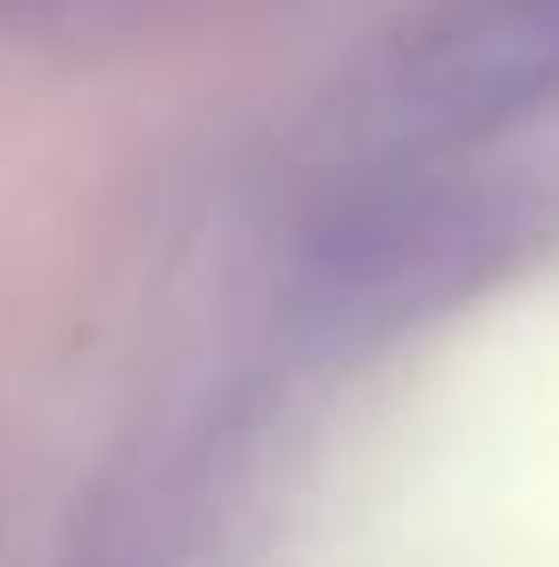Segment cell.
<instances>
[{"instance_id":"obj_1","label":"cell","mask_w":559,"mask_h":567,"mask_svg":"<svg viewBox=\"0 0 559 567\" xmlns=\"http://www.w3.org/2000/svg\"><path fill=\"white\" fill-rule=\"evenodd\" d=\"M559 91V0H436L362 83V132L387 156H453Z\"/></svg>"},{"instance_id":"obj_2","label":"cell","mask_w":559,"mask_h":567,"mask_svg":"<svg viewBox=\"0 0 559 567\" xmlns=\"http://www.w3.org/2000/svg\"><path fill=\"white\" fill-rule=\"evenodd\" d=\"M157 0H0V25L25 42H107V33L141 25Z\"/></svg>"}]
</instances>
